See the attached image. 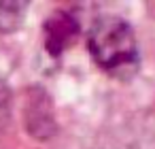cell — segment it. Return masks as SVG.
Instances as JSON below:
<instances>
[{"mask_svg":"<svg viewBox=\"0 0 155 149\" xmlns=\"http://www.w3.org/2000/svg\"><path fill=\"white\" fill-rule=\"evenodd\" d=\"M87 47L102 70L117 79H130L136 75L140 56L136 36L127 22L117 15L98 17L87 34Z\"/></svg>","mask_w":155,"mask_h":149,"instance_id":"cell-1","label":"cell"},{"mask_svg":"<svg viewBox=\"0 0 155 149\" xmlns=\"http://www.w3.org/2000/svg\"><path fill=\"white\" fill-rule=\"evenodd\" d=\"M79 34V26L72 15L58 11L45 22V45L51 56H60L70 43H74Z\"/></svg>","mask_w":155,"mask_h":149,"instance_id":"cell-2","label":"cell"},{"mask_svg":"<svg viewBox=\"0 0 155 149\" xmlns=\"http://www.w3.org/2000/svg\"><path fill=\"white\" fill-rule=\"evenodd\" d=\"M24 9L21 2H0V32H13L24 22Z\"/></svg>","mask_w":155,"mask_h":149,"instance_id":"cell-3","label":"cell"}]
</instances>
